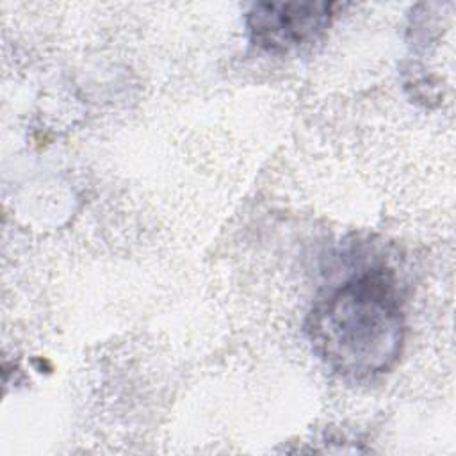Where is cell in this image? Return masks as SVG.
Returning a JSON list of instances; mask_svg holds the SVG:
<instances>
[{
	"mask_svg": "<svg viewBox=\"0 0 456 456\" xmlns=\"http://www.w3.org/2000/svg\"><path fill=\"white\" fill-rule=\"evenodd\" d=\"M308 338L324 363L344 378L369 379L394 367L404 342L397 281L387 269H369L319 299Z\"/></svg>",
	"mask_w": 456,
	"mask_h": 456,
	"instance_id": "6da1fadb",
	"label": "cell"
},
{
	"mask_svg": "<svg viewBox=\"0 0 456 456\" xmlns=\"http://www.w3.org/2000/svg\"><path fill=\"white\" fill-rule=\"evenodd\" d=\"M331 16L333 4L328 2H262L246 14V27L253 45L283 53L315 41Z\"/></svg>",
	"mask_w": 456,
	"mask_h": 456,
	"instance_id": "7a4b0ae2",
	"label": "cell"
}]
</instances>
